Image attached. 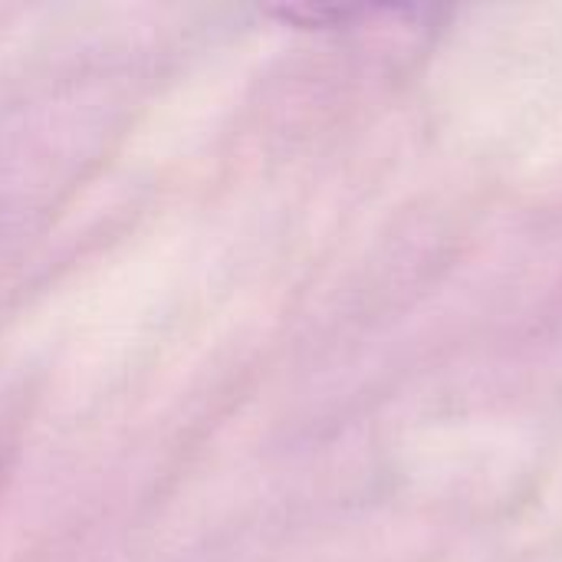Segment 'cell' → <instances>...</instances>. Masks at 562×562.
<instances>
[]
</instances>
